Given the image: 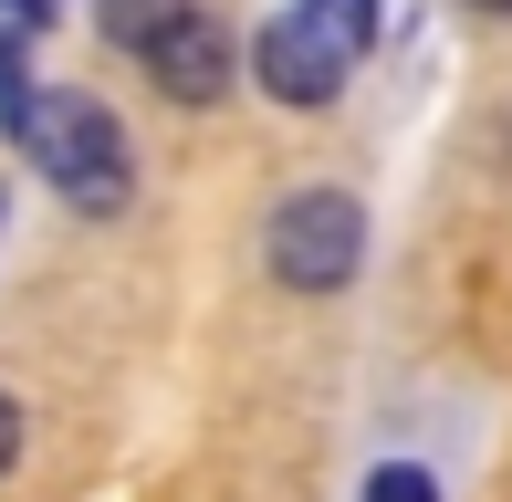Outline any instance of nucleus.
Returning <instances> with one entry per match:
<instances>
[{
	"instance_id": "obj_9",
	"label": "nucleus",
	"mask_w": 512,
	"mask_h": 502,
	"mask_svg": "<svg viewBox=\"0 0 512 502\" xmlns=\"http://www.w3.org/2000/svg\"><path fill=\"white\" fill-rule=\"evenodd\" d=\"M471 11H512V0H471Z\"/></svg>"
},
{
	"instance_id": "obj_7",
	"label": "nucleus",
	"mask_w": 512,
	"mask_h": 502,
	"mask_svg": "<svg viewBox=\"0 0 512 502\" xmlns=\"http://www.w3.org/2000/svg\"><path fill=\"white\" fill-rule=\"evenodd\" d=\"M11 461H21V398L0 387V471H11Z\"/></svg>"
},
{
	"instance_id": "obj_8",
	"label": "nucleus",
	"mask_w": 512,
	"mask_h": 502,
	"mask_svg": "<svg viewBox=\"0 0 512 502\" xmlns=\"http://www.w3.org/2000/svg\"><path fill=\"white\" fill-rule=\"evenodd\" d=\"M0 11H42V0H0Z\"/></svg>"
},
{
	"instance_id": "obj_6",
	"label": "nucleus",
	"mask_w": 512,
	"mask_h": 502,
	"mask_svg": "<svg viewBox=\"0 0 512 502\" xmlns=\"http://www.w3.org/2000/svg\"><path fill=\"white\" fill-rule=\"evenodd\" d=\"M366 502H439V482H429V471H408V461H387L377 482H366Z\"/></svg>"
},
{
	"instance_id": "obj_4",
	"label": "nucleus",
	"mask_w": 512,
	"mask_h": 502,
	"mask_svg": "<svg viewBox=\"0 0 512 502\" xmlns=\"http://www.w3.org/2000/svg\"><path fill=\"white\" fill-rule=\"evenodd\" d=\"M136 63L157 74V95H178V105H220L230 95V21L209 11V0H178L168 21H157L147 42H136Z\"/></svg>"
},
{
	"instance_id": "obj_2",
	"label": "nucleus",
	"mask_w": 512,
	"mask_h": 502,
	"mask_svg": "<svg viewBox=\"0 0 512 502\" xmlns=\"http://www.w3.org/2000/svg\"><path fill=\"white\" fill-rule=\"evenodd\" d=\"M366 32H377V0H293V11L262 21L251 74H262L272 105H335L356 53H366Z\"/></svg>"
},
{
	"instance_id": "obj_1",
	"label": "nucleus",
	"mask_w": 512,
	"mask_h": 502,
	"mask_svg": "<svg viewBox=\"0 0 512 502\" xmlns=\"http://www.w3.org/2000/svg\"><path fill=\"white\" fill-rule=\"evenodd\" d=\"M0 126L21 136V157L42 168L53 199H74V210H126L136 157H126V126H115L95 95H74V84H21V95H0Z\"/></svg>"
},
{
	"instance_id": "obj_3",
	"label": "nucleus",
	"mask_w": 512,
	"mask_h": 502,
	"mask_svg": "<svg viewBox=\"0 0 512 502\" xmlns=\"http://www.w3.org/2000/svg\"><path fill=\"white\" fill-rule=\"evenodd\" d=\"M262 262H272V283H293V293H345L356 262H366L356 189H293L283 210H272V231H262Z\"/></svg>"
},
{
	"instance_id": "obj_5",
	"label": "nucleus",
	"mask_w": 512,
	"mask_h": 502,
	"mask_svg": "<svg viewBox=\"0 0 512 502\" xmlns=\"http://www.w3.org/2000/svg\"><path fill=\"white\" fill-rule=\"evenodd\" d=\"M168 11H178V0H105V42H126V53H136Z\"/></svg>"
}]
</instances>
